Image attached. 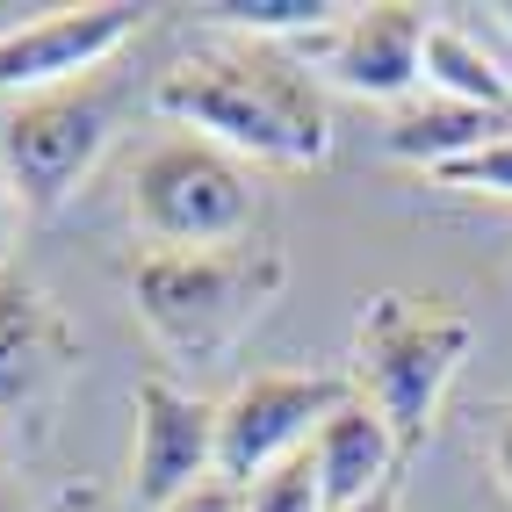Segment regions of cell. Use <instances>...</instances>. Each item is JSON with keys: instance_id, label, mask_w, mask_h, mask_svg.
<instances>
[{"instance_id": "14", "label": "cell", "mask_w": 512, "mask_h": 512, "mask_svg": "<svg viewBox=\"0 0 512 512\" xmlns=\"http://www.w3.org/2000/svg\"><path fill=\"white\" fill-rule=\"evenodd\" d=\"M217 29L231 37H253V44H303V37H325L332 22H347L354 8H339V0H217V8H202Z\"/></svg>"}, {"instance_id": "22", "label": "cell", "mask_w": 512, "mask_h": 512, "mask_svg": "<svg viewBox=\"0 0 512 512\" xmlns=\"http://www.w3.org/2000/svg\"><path fill=\"white\" fill-rule=\"evenodd\" d=\"M491 15H498V22H505V29H512V0H498V8H491Z\"/></svg>"}, {"instance_id": "1", "label": "cell", "mask_w": 512, "mask_h": 512, "mask_svg": "<svg viewBox=\"0 0 512 512\" xmlns=\"http://www.w3.org/2000/svg\"><path fill=\"white\" fill-rule=\"evenodd\" d=\"M152 109L188 138L224 145L231 159L246 152L267 166H318L332 152V109L318 80L275 44H217L166 65Z\"/></svg>"}, {"instance_id": "3", "label": "cell", "mask_w": 512, "mask_h": 512, "mask_svg": "<svg viewBox=\"0 0 512 512\" xmlns=\"http://www.w3.org/2000/svg\"><path fill=\"white\" fill-rule=\"evenodd\" d=\"M469 347H476V325L448 296H404V289L368 296V311L354 325V390L390 419L404 462L426 448L433 412L462 375Z\"/></svg>"}, {"instance_id": "13", "label": "cell", "mask_w": 512, "mask_h": 512, "mask_svg": "<svg viewBox=\"0 0 512 512\" xmlns=\"http://www.w3.org/2000/svg\"><path fill=\"white\" fill-rule=\"evenodd\" d=\"M426 80H433L440 101L512 116V80L498 73V58L476 44V37H462L455 22H433V29H426Z\"/></svg>"}, {"instance_id": "15", "label": "cell", "mask_w": 512, "mask_h": 512, "mask_svg": "<svg viewBox=\"0 0 512 512\" xmlns=\"http://www.w3.org/2000/svg\"><path fill=\"white\" fill-rule=\"evenodd\" d=\"M246 512H325V491H318V469H311V448L296 462L267 469L260 484L246 491Z\"/></svg>"}, {"instance_id": "2", "label": "cell", "mask_w": 512, "mask_h": 512, "mask_svg": "<svg viewBox=\"0 0 512 512\" xmlns=\"http://www.w3.org/2000/svg\"><path fill=\"white\" fill-rule=\"evenodd\" d=\"M289 282L282 246H217V253H145L130 267V296H138V318L174 361L188 368H217L238 354L275 296Z\"/></svg>"}, {"instance_id": "8", "label": "cell", "mask_w": 512, "mask_h": 512, "mask_svg": "<svg viewBox=\"0 0 512 512\" xmlns=\"http://www.w3.org/2000/svg\"><path fill=\"white\" fill-rule=\"evenodd\" d=\"M130 412H138V448H130V505L138 512H166L217 476V404L174 390L166 375H145Z\"/></svg>"}, {"instance_id": "18", "label": "cell", "mask_w": 512, "mask_h": 512, "mask_svg": "<svg viewBox=\"0 0 512 512\" xmlns=\"http://www.w3.org/2000/svg\"><path fill=\"white\" fill-rule=\"evenodd\" d=\"M491 469H498V484H505V498H512V412H505L498 433H491Z\"/></svg>"}, {"instance_id": "6", "label": "cell", "mask_w": 512, "mask_h": 512, "mask_svg": "<svg viewBox=\"0 0 512 512\" xmlns=\"http://www.w3.org/2000/svg\"><path fill=\"white\" fill-rule=\"evenodd\" d=\"M109 123H116V101L94 80L22 101L8 116V130H0V166H8L15 195L29 210H58V202L94 174L101 145H109Z\"/></svg>"}, {"instance_id": "10", "label": "cell", "mask_w": 512, "mask_h": 512, "mask_svg": "<svg viewBox=\"0 0 512 512\" xmlns=\"http://www.w3.org/2000/svg\"><path fill=\"white\" fill-rule=\"evenodd\" d=\"M311 469H318L325 512H354V505H368L375 491H390V484H397L404 448H397L390 419L354 390V397L318 426V440H311Z\"/></svg>"}, {"instance_id": "11", "label": "cell", "mask_w": 512, "mask_h": 512, "mask_svg": "<svg viewBox=\"0 0 512 512\" xmlns=\"http://www.w3.org/2000/svg\"><path fill=\"white\" fill-rule=\"evenodd\" d=\"M65 361H80V332L65 311L29 275H0V404L37 397Z\"/></svg>"}, {"instance_id": "19", "label": "cell", "mask_w": 512, "mask_h": 512, "mask_svg": "<svg viewBox=\"0 0 512 512\" xmlns=\"http://www.w3.org/2000/svg\"><path fill=\"white\" fill-rule=\"evenodd\" d=\"M8 238H15V195L0 188V253H8Z\"/></svg>"}, {"instance_id": "17", "label": "cell", "mask_w": 512, "mask_h": 512, "mask_svg": "<svg viewBox=\"0 0 512 512\" xmlns=\"http://www.w3.org/2000/svg\"><path fill=\"white\" fill-rule=\"evenodd\" d=\"M166 512H246V491L224 484V476H210V484H195L188 498H174Z\"/></svg>"}, {"instance_id": "4", "label": "cell", "mask_w": 512, "mask_h": 512, "mask_svg": "<svg viewBox=\"0 0 512 512\" xmlns=\"http://www.w3.org/2000/svg\"><path fill=\"white\" fill-rule=\"evenodd\" d=\"M130 224L152 238V253H217L238 246L253 224V181L210 138H166L138 159L130 181Z\"/></svg>"}, {"instance_id": "5", "label": "cell", "mask_w": 512, "mask_h": 512, "mask_svg": "<svg viewBox=\"0 0 512 512\" xmlns=\"http://www.w3.org/2000/svg\"><path fill=\"white\" fill-rule=\"evenodd\" d=\"M354 397L347 375H253L217 404V476L238 491H253L267 469L296 462L318 440V426Z\"/></svg>"}, {"instance_id": "16", "label": "cell", "mask_w": 512, "mask_h": 512, "mask_svg": "<svg viewBox=\"0 0 512 512\" xmlns=\"http://www.w3.org/2000/svg\"><path fill=\"white\" fill-rule=\"evenodd\" d=\"M433 181H440V188H462V195H498V202H512V138L469 152V159H455V166H440Z\"/></svg>"}, {"instance_id": "7", "label": "cell", "mask_w": 512, "mask_h": 512, "mask_svg": "<svg viewBox=\"0 0 512 512\" xmlns=\"http://www.w3.org/2000/svg\"><path fill=\"white\" fill-rule=\"evenodd\" d=\"M426 8L412 0H375L354 8L347 22H332L325 37H303L296 65L303 73H325L332 87H347L361 101H404L426 80Z\"/></svg>"}, {"instance_id": "12", "label": "cell", "mask_w": 512, "mask_h": 512, "mask_svg": "<svg viewBox=\"0 0 512 512\" xmlns=\"http://www.w3.org/2000/svg\"><path fill=\"white\" fill-rule=\"evenodd\" d=\"M498 138H512V116L462 109V101H440V94H433V101H412V109H397V116L383 123V152L426 166V174H440V166H455V159L484 152V145H498Z\"/></svg>"}, {"instance_id": "21", "label": "cell", "mask_w": 512, "mask_h": 512, "mask_svg": "<svg viewBox=\"0 0 512 512\" xmlns=\"http://www.w3.org/2000/svg\"><path fill=\"white\" fill-rule=\"evenodd\" d=\"M0 512H22V505H15V491H8V476H0Z\"/></svg>"}, {"instance_id": "20", "label": "cell", "mask_w": 512, "mask_h": 512, "mask_svg": "<svg viewBox=\"0 0 512 512\" xmlns=\"http://www.w3.org/2000/svg\"><path fill=\"white\" fill-rule=\"evenodd\" d=\"M354 512H397V484H390V491H375V498H368V505H354Z\"/></svg>"}, {"instance_id": "9", "label": "cell", "mask_w": 512, "mask_h": 512, "mask_svg": "<svg viewBox=\"0 0 512 512\" xmlns=\"http://www.w3.org/2000/svg\"><path fill=\"white\" fill-rule=\"evenodd\" d=\"M145 29V8L130 0H101V8H51L22 29H0V94H58L80 87L94 65H109L130 37Z\"/></svg>"}]
</instances>
